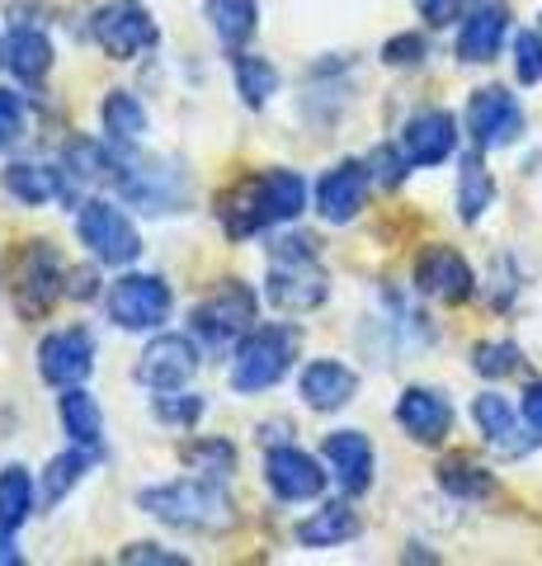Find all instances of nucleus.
Segmentation results:
<instances>
[{
	"label": "nucleus",
	"instance_id": "2f4dec72",
	"mask_svg": "<svg viewBox=\"0 0 542 566\" xmlns=\"http://www.w3.org/2000/svg\"><path fill=\"white\" fill-rule=\"evenodd\" d=\"M471 416H477L481 434L491 439V444H500V449H519V444H514L519 424H514V411H510V401H504V397H496V392L477 397V401H471Z\"/></svg>",
	"mask_w": 542,
	"mask_h": 566
},
{
	"label": "nucleus",
	"instance_id": "e433bc0d",
	"mask_svg": "<svg viewBox=\"0 0 542 566\" xmlns=\"http://www.w3.org/2000/svg\"><path fill=\"white\" fill-rule=\"evenodd\" d=\"M514 76L523 85L542 81V33H519L514 39Z\"/></svg>",
	"mask_w": 542,
	"mask_h": 566
},
{
	"label": "nucleus",
	"instance_id": "7c9ffc66",
	"mask_svg": "<svg viewBox=\"0 0 542 566\" xmlns=\"http://www.w3.org/2000/svg\"><path fill=\"white\" fill-rule=\"evenodd\" d=\"M236 91L241 99L251 104V109H265L278 91V71L265 62V57H251V52H241L236 57Z\"/></svg>",
	"mask_w": 542,
	"mask_h": 566
},
{
	"label": "nucleus",
	"instance_id": "72a5a7b5",
	"mask_svg": "<svg viewBox=\"0 0 542 566\" xmlns=\"http://www.w3.org/2000/svg\"><path fill=\"white\" fill-rule=\"evenodd\" d=\"M184 463H189V472L222 482V476H232V468H236V449L226 444V439H199V444L184 449Z\"/></svg>",
	"mask_w": 542,
	"mask_h": 566
},
{
	"label": "nucleus",
	"instance_id": "f8f14e48",
	"mask_svg": "<svg viewBox=\"0 0 542 566\" xmlns=\"http://www.w3.org/2000/svg\"><path fill=\"white\" fill-rule=\"evenodd\" d=\"M194 374H199V345L189 335H156L132 368V378L151 387V392H180Z\"/></svg>",
	"mask_w": 542,
	"mask_h": 566
},
{
	"label": "nucleus",
	"instance_id": "a211bd4d",
	"mask_svg": "<svg viewBox=\"0 0 542 566\" xmlns=\"http://www.w3.org/2000/svg\"><path fill=\"white\" fill-rule=\"evenodd\" d=\"M396 424L419 444H444L453 430V406L434 387H406L396 401Z\"/></svg>",
	"mask_w": 542,
	"mask_h": 566
},
{
	"label": "nucleus",
	"instance_id": "49530a36",
	"mask_svg": "<svg viewBox=\"0 0 542 566\" xmlns=\"http://www.w3.org/2000/svg\"><path fill=\"white\" fill-rule=\"evenodd\" d=\"M0 62H6V43H0Z\"/></svg>",
	"mask_w": 542,
	"mask_h": 566
},
{
	"label": "nucleus",
	"instance_id": "ddd939ff",
	"mask_svg": "<svg viewBox=\"0 0 542 566\" xmlns=\"http://www.w3.org/2000/svg\"><path fill=\"white\" fill-rule=\"evenodd\" d=\"M467 133L477 137V147H510V142L523 133V109L510 91L500 85H486L467 99Z\"/></svg>",
	"mask_w": 542,
	"mask_h": 566
},
{
	"label": "nucleus",
	"instance_id": "37998d69",
	"mask_svg": "<svg viewBox=\"0 0 542 566\" xmlns=\"http://www.w3.org/2000/svg\"><path fill=\"white\" fill-rule=\"evenodd\" d=\"M523 420H529L533 430L542 434V382H533L529 392H523Z\"/></svg>",
	"mask_w": 542,
	"mask_h": 566
},
{
	"label": "nucleus",
	"instance_id": "ea45409f",
	"mask_svg": "<svg viewBox=\"0 0 542 566\" xmlns=\"http://www.w3.org/2000/svg\"><path fill=\"white\" fill-rule=\"evenodd\" d=\"M382 62L387 66H419L425 62V39H419V33H396V39L382 48Z\"/></svg>",
	"mask_w": 542,
	"mask_h": 566
},
{
	"label": "nucleus",
	"instance_id": "9d476101",
	"mask_svg": "<svg viewBox=\"0 0 542 566\" xmlns=\"http://www.w3.org/2000/svg\"><path fill=\"white\" fill-rule=\"evenodd\" d=\"M109 322L124 331H161L170 322V289L161 274H124L109 289Z\"/></svg>",
	"mask_w": 542,
	"mask_h": 566
},
{
	"label": "nucleus",
	"instance_id": "c03bdc74",
	"mask_svg": "<svg viewBox=\"0 0 542 566\" xmlns=\"http://www.w3.org/2000/svg\"><path fill=\"white\" fill-rule=\"evenodd\" d=\"M72 297H95V274L91 270H72V283H66Z\"/></svg>",
	"mask_w": 542,
	"mask_h": 566
},
{
	"label": "nucleus",
	"instance_id": "c756f323",
	"mask_svg": "<svg viewBox=\"0 0 542 566\" xmlns=\"http://www.w3.org/2000/svg\"><path fill=\"white\" fill-rule=\"evenodd\" d=\"M496 199V185H491V170L481 166V156H463V170H458V212L463 222H477L486 208Z\"/></svg>",
	"mask_w": 542,
	"mask_h": 566
},
{
	"label": "nucleus",
	"instance_id": "5701e85b",
	"mask_svg": "<svg viewBox=\"0 0 542 566\" xmlns=\"http://www.w3.org/2000/svg\"><path fill=\"white\" fill-rule=\"evenodd\" d=\"M504 33H510V10H504V6L477 10L458 29V57L463 62H491L500 52V43H504Z\"/></svg>",
	"mask_w": 542,
	"mask_h": 566
},
{
	"label": "nucleus",
	"instance_id": "4be33fe9",
	"mask_svg": "<svg viewBox=\"0 0 542 566\" xmlns=\"http://www.w3.org/2000/svg\"><path fill=\"white\" fill-rule=\"evenodd\" d=\"M57 420H62V430L72 444L104 453V416H99V401L85 392V387H66L57 397Z\"/></svg>",
	"mask_w": 542,
	"mask_h": 566
},
{
	"label": "nucleus",
	"instance_id": "412c9836",
	"mask_svg": "<svg viewBox=\"0 0 542 566\" xmlns=\"http://www.w3.org/2000/svg\"><path fill=\"white\" fill-rule=\"evenodd\" d=\"M6 66L24 85H39L47 71H52V39H47L39 24H14L6 33Z\"/></svg>",
	"mask_w": 542,
	"mask_h": 566
},
{
	"label": "nucleus",
	"instance_id": "393cba45",
	"mask_svg": "<svg viewBox=\"0 0 542 566\" xmlns=\"http://www.w3.org/2000/svg\"><path fill=\"white\" fill-rule=\"evenodd\" d=\"M99 123H104V137H109V142H142L147 128H151L142 99L128 95V91H109V95H104Z\"/></svg>",
	"mask_w": 542,
	"mask_h": 566
},
{
	"label": "nucleus",
	"instance_id": "473e14b6",
	"mask_svg": "<svg viewBox=\"0 0 542 566\" xmlns=\"http://www.w3.org/2000/svg\"><path fill=\"white\" fill-rule=\"evenodd\" d=\"M439 486L463 495V501H481V495H491V472L477 468L471 458H448L439 463Z\"/></svg>",
	"mask_w": 542,
	"mask_h": 566
},
{
	"label": "nucleus",
	"instance_id": "39448f33",
	"mask_svg": "<svg viewBox=\"0 0 542 566\" xmlns=\"http://www.w3.org/2000/svg\"><path fill=\"white\" fill-rule=\"evenodd\" d=\"M293 359H297V326H284V322L255 326L246 340L232 349V387L246 397L269 392L293 368Z\"/></svg>",
	"mask_w": 542,
	"mask_h": 566
},
{
	"label": "nucleus",
	"instance_id": "9b49d317",
	"mask_svg": "<svg viewBox=\"0 0 542 566\" xmlns=\"http://www.w3.org/2000/svg\"><path fill=\"white\" fill-rule=\"evenodd\" d=\"M39 374H43V382L57 387V392L81 387L85 378L95 374V335L85 326L52 331L47 340L39 345Z\"/></svg>",
	"mask_w": 542,
	"mask_h": 566
},
{
	"label": "nucleus",
	"instance_id": "bb28decb",
	"mask_svg": "<svg viewBox=\"0 0 542 566\" xmlns=\"http://www.w3.org/2000/svg\"><path fill=\"white\" fill-rule=\"evenodd\" d=\"M349 538H359V515L349 505H326L297 524V543L302 547H340Z\"/></svg>",
	"mask_w": 542,
	"mask_h": 566
},
{
	"label": "nucleus",
	"instance_id": "f704fd0d",
	"mask_svg": "<svg viewBox=\"0 0 542 566\" xmlns=\"http://www.w3.org/2000/svg\"><path fill=\"white\" fill-rule=\"evenodd\" d=\"M471 368H477L481 378H504L519 368V349L510 340H486V345L471 349Z\"/></svg>",
	"mask_w": 542,
	"mask_h": 566
},
{
	"label": "nucleus",
	"instance_id": "1a4fd4ad",
	"mask_svg": "<svg viewBox=\"0 0 542 566\" xmlns=\"http://www.w3.org/2000/svg\"><path fill=\"white\" fill-rule=\"evenodd\" d=\"M95 43L109 52L114 62H132V57H142V52L156 48V20H151V10L147 6H137V0H109V6H99L95 10Z\"/></svg>",
	"mask_w": 542,
	"mask_h": 566
},
{
	"label": "nucleus",
	"instance_id": "a878e982",
	"mask_svg": "<svg viewBox=\"0 0 542 566\" xmlns=\"http://www.w3.org/2000/svg\"><path fill=\"white\" fill-rule=\"evenodd\" d=\"M33 505H39V486L24 463L0 468V524L6 528H24L33 520Z\"/></svg>",
	"mask_w": 542,
	"mask_h": 566
},
{
	"label": "nucleus",
	"instance_id": "4c0bfd02",
	"mask_svg": "<svg viewBox=\"0 0 542 566\" xmlns=\"http://www.w3.org/2000/svg\"><path fill=\"white\" fill-rule=\"evenodd\" d=\"M406 151L401 147H378L373 156H369V170H373V180L378 185H387V189H396L401 180H406Z\"/></svg>",
	"mask_w": 542,
	"mask_h": 566
},
{
	"label": "nucleus",
	"instance_id": "f257e3e1",
	"mask_svg": "<svg viewBox=\"0 0 542 566\" xmlns=\"http://www.w3.org/2000/svg\"><path fill=\"white\" fill-rule=\"evenodd\" d=\"M99 180H109L118 199H128L142 212H174L189 203V185L180 166L166 156L142 151V142H109L99 147Z\"/></svg>",
	"mask_w": 542,
	"mask_h": 566
},
{
	"label": "nucleus",
	"instance_id": "20e7f679",
	"mask_svg": "<svg viewBox=\"0 0 542 566\" xmlns=\"http://www.w3.org/2000/svg\"><path fill=\"white\" fill-rule=\"evenodd\" d=\"M269 303L278 312H311L326 303L330 293V279L317 260V245L311 237H278L269 245Z\"/></svg>",
	"mask_w": 542,
	"mask_h": 566
},
{
	"label": "nucleus",
	"instance_id": "4468645a",
	"mask_svg": "<svg viewBox=\"0 0 542 566\" xmlns=\"http://www.w3.org/2000/svg\"><path fill=\"white\" fill-rule=\"evenodd\" d=\"M265 482L284 505H297V501H317L321 486H326V472L311 453L293 449V444H278V449L265 453Z\"/></svg>",
	"mask_w": 542,
	"mask_h": 566
},
{
	"label": "nucleus",
	"instance_id": "dca6fc26",
	"mask_svg": "<svg viewBox=\"0 0 542 566\" xmlns=\"http://www.w3.org/2000/svg\"><path fill=\"white\" fill-rule=\"evenodd\" d=\"M471 270L458 251H448V245H429V251H419L415 260V289L439 297V303H467L471 297Z\"/></svg>",
	"mask_w": 542,
	"mask_h": 566
},
{
	"label": "nucleus",
	"instance_id": "a19ab883",
	"mask_svg": "<svg viewBox=\"0 0 542 566\" xmlns=\"http://www.w3.org/2000/svg\"><path fill=\"white\" fill-rule=\"evenodd\" d=\"M118 562H147V566H184L189 557L184 553H161V547H156V543H128L124 547V553H118Z\"/></svg>",
	"mask_w": 542,
	"mask_h": 566
},
{
	"label": "nucleus",
	"instance_id": "cd10ccee",
	"mask_svg": "<svg viewBox=\"0 0 542 566\" xmlns=\"http://www.w3.org/2000/svg\"><path fill=\"white\" fill-rule=\"evenodd\" d=\"M0 185H6L10 199L24 203V208H39L47 199H57V175H52L47 166H39V161H14V166H6Z\"/></svg>",
	"mask_w": 542,
	"mask_h": 566
},
{
	"label": "nucleus",
	"instance_id": "423d86ee",
	"mask_svg": "<svg viewBox=\"0 0 542 566\" xmlns=\"http://www.w3.org/2000/svg\"><path fill=\"white\" fill-rule=\"evenodd\" d=\"M255 316H259L255 289H246L241 279H226L213 297H203L194 307V335L208 349H236L255 331Z\"/></svg>",
	"mask_w": 542,
	"mask_h": 566
},
{
	"label": "nucleus",
	"instance_id": "c9c22d12",
	"mask_svg": "<svg viewBox=\"0 0 542 566\" xmlns=\"http://www.w3.org/2000/svg\"><path fill=\"white\" fill-rule=\"evenodd\" d=\"M203 416V401L199 397H174V392H156V420L161 424H180V430H189V424H199Z\"/></svg>",
	"mask_w": 542,
	"mask_h": 566
},
{
	"label": "nucleus",
	"instance_id": "f3484780",
	"mask_svg": "<svg viewBox=\"0 0 542 566\" xmlns=\"http://www.w3.org/2000/svg\"><path fill=\"white\" fill-rule=\"evenodd\" d=\"M453 147H458V123L448 109H425L401 128V151L411 166H439L453 156Z\"/></svg>",
	"mask_w": 542,
	"mask_h": 566
},
{
	"label": "nucleus",
	"instance_id": "6ab92c4d",
	"mask_svg": "<svg viewBox=\"0 0 542 566\" xmlns=\"http://www.w3.org/2000/svg\"><path fill=\"white\" fill-rule=\"evenodd\" d=\"M321 453H326V468L340 482V491L359 495V491L373 486V444H369V434L336 430V434H326Z\"/></svg>",
	"mask_w": 542,
	"mask_h": 566
},
{
	"label": "nucleus",
	"instance_id": "58836bf2",
	"mask_svg": "<svg viewBox=\"0 0 542 566\" xmlns=\"http://www.w3.org/2000/svg\"><path fill=\"white\" fill-rule=\"evenodd\" d=\"M24 133V99L14 91H0V151H10Z\"/></svg>",
	"mask_w": 542,
	"mask_h": 566
},
{
	"label": "nucleus",
	"instance_id": "c85d7f7f",
	"mask_svg": "<svg viewBox=\"0 0 542 566\" xmlns=\"http://www.w3.org/2000/svg\"><path fill=\"white\" fill-rule=\"evenodd\" d=\"M99 453H91V449H81V444H72L66 453H57L52 463L43 468V501L47 505H62L66 495H72L76 486H81V476L91 472V463H95Z\"/></svg>",
	"mask_w": 542,
	"mask_h": 566
},
{
	"label": "nucleus",
	"instance_id": "a18cd8bd",
	"mask_svg": "<svg viewBox=\"0 0 542 566\" xmlns=\"http://www.w3.org/2000/svg\"><path fill=\"white\" fill-rule=\"evenodd\" d=\"M14 528H6V524H0V566H14V562H20V547H14Z\"/></svg>",
	"mask_w": 542,
	"mask_h": 566
},
{
	"label": "nucleus",
	"instance_id": "b1692460",
	"mask_svg": "<svg viewBox=\"0 0 542 566\" xmlns=\"http://www.w3.org/2000/svg\"><path fill=\"white\" fill-rule=\"evenodd\" d=\"M203 14H208V29L226 48H246L259 24V0H203Z\"/></svg>",
	"mask_w": 542,
	"mask_h": 566
},
{
	"label": "nucleus",
	"instance_id": "aec40b11",
	"mask_svg": "<svg viewBox=\"0 0 542 566\" xmlns=\"http://www.w3.org/2000/svg\"><path fill=\"white\" fill-rule=\"evenodd\" d=\"M297 392H302L311 411H340V406H349V397L359 392V378H354V368H344L340 359H317L302 368Z\"/></svg>",
	"mask_w": 542,
	"mask_h": 566
},
{
	"label": "nucleus",
	"instance_id": "2eb2a0df",
	"mask_svg": "<svg viewBox=\"0 0 542 566\" xmlns=\"http://www.w3.org/2000/svg\"><path fill=\"white\" fill-rule=\"evenodd\" d=\"M369 185H373V170L363 166V161H340L336 170H326L321 175V185H317V212L326 222H354L363 203H369Z\"/></svg>",
	"mask_w": 542,
	"mask_h": 566
},
{
	"label": "nucleus",
	"instance_id": "7ed1b4c3",
	"mask_svg": "<svg viewBox=\"0 0 542 566\" xmlns=\"http://www.w3.org/2000/svg\"><path fill=\"white\" fill-rule=\"evenodd\" d=\"M137 510L170 528H189V534H222L236 524L232 495H226L213 476H184V482H161L137 491Z\"/></svg>",
	"mask_w": 542,
	"mask_h": 566
},
{
	"label": "nucleus",
	"instance_id": "6e6552de",
	"mask_svg": "<svg viewBox=\"0 0 542 566\" xmlns=\"http://www.w3.org/2000/svg\"><path fill=\"white\" fill-rule=\"evenodd\" d=\"M76 232H81V245L99 264H132L137 251H142V237H137V227L128 222V212L109 199L76 203Z\"/></svg>",
	"mask_w": 542,
	"mask_h": 566
},
{
	"label": "nucleus",
	"instance_id": "0eeeda50",
	"mask_svg": "<svg viewBox=\"0 0 542 566\" xmlns=\"http://www.w3.org/2000/svg\"><path fill=\"white\" fill-rule=\"evenodd\" d=\"M66 279H72L66 260L47 241H29L20 251V264H14V312L20 316L52 312L66 293Z\"/></svg>",
	"mask_w": 542,
	"mask_h": 566
},
{
	"label": "nucleus",
	"instance_id": "f03ea898",
	"mask_svg": "<svg viewBox=\"0 0 542 566\" xmlns=\"http://www.w3.org/2000/svg\"><path fill=\"white\" fill-rule=\"evenodd\" d=\"M307 208V180L297 170H284L274 166L265 175H255V180H241L232 193L222 199L217 218L226 227V237L232 241H246L255 232H265V227H278V222H297Z\"/></svg>",
	"mask_w": 542,
	"mask_h": 566
},
{
	"label": "nucleus",
	"instance_id": "79ce46f5",
	"mask_svg": "<svg viewBox=\"0 0 542 566\" xmlns=\"http://www.w3.org/2000/svg\"><path fill=\"white\" fill-rule=\"evenodd\" d=\"M415 10L425 14L429 24H439V29L458 20V0H415Z\"/></svg>",
	"mask_w": 542,
	"mask_h": 566
}]
</instances>
